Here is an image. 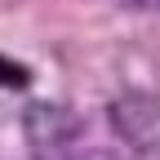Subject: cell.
<instances>
[{
	"instance_id": "obj_1",
	"label": "cell",
	"mask_w": 160,
	"mask_h": 160,
	"mask_svg": "<svg viewBox=\"0 0 160 160\" xmlns=\"http://www.w3.org/2000/svg\"><path fill=\"white\" fill-rule=\"evenodd\" d=\"M107 120L129 151L160 160V98L156 93H120L107 107Z\"/></svg>"
}]
</instances>
